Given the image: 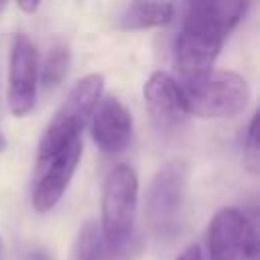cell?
<instances>
[{"mask_svg":"<svg viewBox=\"0 0 260 260\" xmlns=\"http://www.w3.org/2000/svg\"><path fill=\"white\" fill-rule=\"evenodd\" d=\"M248 10L246 2H191L175 43L177 83L197 79L213 69L228 35Z\"/></svg>","mask_w":260,"mask_h":260,"instance_id":"obj_1","label":"cell"},{"mask_svg":"<svg viewBox=\"0 0 260 260\" xmlns=\"http://www.w3.org/2000/svg\"><path fill=\"white\" fill-rule=\"evenodd\" d=\"M191 116L232 118L246 110L250 102L248 81L225 69H211L205 75L179 83Z\"/></svg>","mask_w":260,"mask_h":260,"instance_id":"obj_2","label":"cell"},{"mask_svg":"<svg viewBox=\"0 0 260 260\" xmlns=\"http://www.w3.org/2000/svg\"><path fill=\"white\" fill-rule=\"evenodd\" d=\"M187 173L185 160H169L154 173L146 189V223L160 240L175 238L183 225Z\"/></svg>","mask_w":260,"mask_h":260,"instance_id":"obj_3","label":"cell"},{"mask_svg":"<svg viewBox=\"0 0 260 260\" xmlns=\"http://www.w3.org/2000/svg\"><path fill=\"white\" fill-rule=\"evenodd\" d=\"M138 207V179L128 165L114 167L102 191V234L108 242L122 246L132 240Z\"/></svg>","mask_w":260,"mask_h":260,"instance_id":"obj_4","label":"cell"},{"mask_svg":"<svg viewBox=\"0 0 260 260\" xmlns=\"http://www.w3.org/2000/svg\"><path fill=\"white\" fill-rule=\"evenodd\" d=\"M209 260H258V219L240 207H221L207 228Z\"/></svg>","mask_w":260,"mask_h":260,"instance_id":"obj_5","label":"cell"},{"mask_svg":"<svg viewBox=\"0 0 260 260\" xmlns=\"http://www.w3.org/2000/svg\"><path fill=\"white\" fill-rule=\"evenodd\" d=\"M39 57L32 41L26 35H16L10 49L8 69V108L14 116H26L37 102Z\"/></svg>","mask_w":260,"mask_h":260,"instance_id":"obj_6","label":"cell"},{"mask_svg":"<svg viewBox=\"0 0 260 260\" xmlns=\"http://www.w3.org/2000/svg\"><path fill=\"white\" fill-rule=\"evenodd\" d=\"M81 150H83V144L79 138L73 144H69L65 150H61L59 154L45 158V160H37L32 207L39 213H47L59 203V199L67 191L71 177L77 169Z\"/></svg>","mask_w":260,"mask_h":260,"instance_id":"obj_7","label":"cell"},{"mask_svg":"<svg viewBox=\"0 0 260 260\" xmlns=\"http://www.w3.org/2000/svg\"><path fill=\"white\" fill-rule=\"evenodd\" d=\"M142 93L148 116L160 132H175L187 124L191 114L175 77L165 71H154L146 79Z\"/></svg>","mask_w":260,"mask_h":260,"instance_id":"obj_8","label":"cell"},{"mask_svg":"<svg viewBox=\"0 0 260 260\" xmlns=\"http://www.w3.org/2000/svg\"><path fill=\"white\" fill-rule=\"evenodd\" d=\"M89 132L102 152L118 154L132 140V116L116 95H102L91 114Z\"/></svg>","mask_w":260,"mask_h":260,"instance_id":"obj_9","label":"cell"},{"mask_svg":"<svg viewBox=\"0 0 260 260\" xmlns=\"http://www.w3.org/2000/svg\"><path fill=\"white\" fill-rule=\"evenodd\" d=\"M102 95H104V77L100 73H89L73 85V89L61 104L53 120L81 132L89 124L91 114L98 102L102 100Z\"/></svg>","mask_w":260,"mask_h":260,"instance_id":"obj_10","label":"cell"},{"mask_svg":"<svg viewBox=\"0 0 260 260\" xmlns=\"http://www.w3.org/2000/svg\"><path fill=\"white\" fill-rule=\"evenodd\" d=\"M140 242L130 240L128 244L116 246L106 240L98 221H87L79 230L73 244V260H132L138 254Z\"/></svg>","mask_w":260,"mask_h":260,"instance_id":"obj_11","label":"cell"},{"mask_svg":"<svg viewBox=\"0 0 260 260\" xmlns=\"http://www.w3.org/2000/svg\"><path fill=\"white\" fill-rule=\"evenodd\" d=\"M175 14L171 2H130L118 14L120 28H152L167 24Z\"/></svg>","mask_w":260,"mask_h":260,"instance_id":"obj_12","label":"cell"},{"mask_svg":"<svg viewBox=\"0 0 260 260\" xmlns=\"http://www.w3.org/2000/svg\"><path fill=\"white\" fill-rule=\"evenodd\" d=\"M71 63V53L65 45H55L41 65V83L45 89H55L67 75Z\"/></svg>","mask_w":260,"mask_h":260,"instance_id":"obj_13","label":"cell"},{"mask_svg":"<svg viewBox=\"0 0 260 260\" xmlns=\"http://www.w3.org/2000/svg\"><path fill=\"white\" fill-rule=\"evenodd\" d=\"M244 160L250 173H258L260 169V154H258V114L250 118V124L246 128V138H244Z\"/></svg>","mask_w":260,"mask_h":260,"instance_id":"obj_14","label":"cell"},{"mask_svg":"<svg viewBox=\"0 0 260 260\" xmlns=\"http://www.w3.org/2000/svg\"><path fill=\"white\" fill-rule=\"evenodd\" d=\"M175 260H203V256H201V248L195 244V246H189V248H185Z\"/></svg>","mask_w":260,"mask_h":260,"instance_id":"obj_15","label":"cell"},{"mask_svg":"<svg viewBox=\"0 0 260 260\" xmlns=\"http://www.w3.org/2000/svg\"><path fill=\"white\" fill-rule=\"evenodd\" d=\"M24 260H55L51 254H47L45 250H35V252H30Z\"/></svg>","mask_w":260,"mask_h":260,"instance_id":"obj_16","label":"cell"},{"mask_svg":"<svg viewBox=\"0 0 260 260\" xmlns=\"http://www.w3.org/2000/svg\"><path fill=\"white\" fill-rule=\"evenodd\" d=\"M39 2H18V8L20 10H24V12H35V10H39Z\"/></svg>","mask_w":260,"mask_h":260,"instance_id":"obj_17","label":"cell"},{"mask_svg":"<svg viewBox=\"0 0 260 260\" xmlns=\"http://www.w3.org/2000/svg\"><path fill=\"white\" fill-rule=\"evenodd\" d=\"M6 146H8V140H6V136L0 132V152H4V150H6Z\"/></svg>","mask_w":260,"mask_h":260,"instance_id":"obj_18","label":"cell"}]
</instances>
